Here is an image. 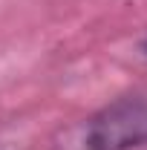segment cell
<instances>
[{"instance_id": "cell-1", "label": "cell", "mask_w": 147, "mask_h": 150, "mask_svg": "<svg viewBox=\"0 0 147 150\" xmlns=\"http://www.w3.org/2000/svg\"><path fill=\"white\" fill-rule=\"evenodd\" d=\"M84 150H141L147 147V95L115 98L84 121Z\"/></svg>"}, {"instance_id": "cell-2", "label": "cell", "mask_w": 147, "mask_h": 150, "mask_svg": "<svg viewBox=\"0 0 147 150\" xmlns=\"http://www.w3.org/2000/svg\"><path fill=\"white\" fill-rule=\"evenodd\" d=\"M141 52H144V58H147V35H144V40H141Z\"/></svg>"}]
</instances>
